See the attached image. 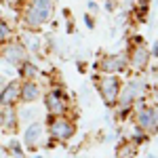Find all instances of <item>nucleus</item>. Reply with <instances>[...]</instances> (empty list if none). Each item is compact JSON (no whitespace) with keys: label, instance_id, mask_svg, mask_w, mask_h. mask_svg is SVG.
I'll return each instance as SVG.
<instances>
[{"label":"nucleus","instance_id":"11","mask_svg":"<svg viewBox=\"0 0 158 158\" xmlns=\"http://www.w3.org/2000/svg\"><path fill=\"white\" fill-rule=\"evenodd\" d=\"M148 59H150V53H148L146 47H135V49H133V55H131V65H133L135 70L146 68Z\"/></svg>","mask_w":158,"mask_h":158},{"label":"nucleus","instance_id":"6","mask_svg":"<svg viewBox=\"0 0 158 158\" xmlns=\"http://www.w3.org/2000/svg\"><path fill=\"white\" fill-rule=\"evenodd\" d=\"M137 118H139V127H141V129H146L150 133H156L158 131V110L141 108Z\"/></svg>","mask_w":158,"mask_h":158},{"label":"nucleus","instance_id":"8","mask_svg":"<svg viewBox=\"0 0 158 158\" xmlns=\"http://www.w3.org/2000/svg\"><path fill=\"white\" fill-rule=\"evenodd\" d=\"M19 93H21V85L17 80H11L9 85L0 91V106H11V103H15L17 97H19Z\"/></svg>","mask_w":158,"mask_h":158},{"label":"nucleus","instance_id":"18","mask_svg":"<svg viewBox=\"0 0 158 158\" xmlns=\"http://www.w3.org/2000/svg\"><path fill=\"white\" fill-rule=\"evenodd\" d=\"M85 23H86V27H89V30H91V27H93V19H91V17H89V15H86V17H85Z\"/></svg>","mask_w":158,"mask_h":158},{"label":"nucleus","instance_id":"23","mask_svg":"<svg viewBox=\"0 0 158 158\" xmlns=\"http://www.w3.org/2000/svg\"><path fill=\"white\" fill-rule=\"evenodd\" d=\"M0 158H4V152H2V148H0Z\"/></svg>","mask_w":158,"mask_h":158},{"label":"nucleus","instance_id":"1","mask_svg":"<svg viewBox=\"0 0 158 158\" xmlns=\"http://www.w3.org/2000/svg\"><path fill=\"white\" fill-rule=\"evenodd\" d=\"M53 4L55 0H32L30 6L25 9V21L32 27L47 23L51 19V13H53Z\"/></svg>","mask_w":158,"mask_h":158},{"label":"nucleus","instance_id":"14","mask_svg":"<svg viewBox=\"0 0 158 158\" xmlns=\"http://www.w3.org/2000/svg\"><path fill=\"white\" fill-rule=\"evenodd\" d=\"M36 72H38L36 65H32V63H27V61H23V63H21V68H19V74H21L23 78H27V80H30Z\"/></svg>","mask_w":158,"mask_h":158},{"label":"nucleus","instance_id":"5","mask_svg":"<svg viewBox=\"0 0 158 158\" xmlns=\"http://www.w3.org/2000/svg\"><path fill=\"white\" fill-rule=\"evenodd\" d=\"M51 135L55 137V139H61V141H65V139H70L74 135V124L70 120H63V118H57V120L51 122Z\"/></svg>","mask_w":158,"mask_h":158},{"label":"nucleus","instance_id":"9","mask_svg":"<svg viewBox=\"0 0 158 158\" xmlns=\"http://www.w3.org/2000/svg\"><path fill=\"white\" fill-rule=\"evenodd\" d=\"M23 141L30 150H36V146L42 141V127H40L38 122H32V124L27 127V131L23 133Z\"/></svg>","mask_w":158,"mask_h":158},{"label":"nucleus","instance_id":"7","mask_svg":"<svg viewBox=\"0 0 158 158\" xmlns=\"http://www.w3.org/2000/svg\"><path fill=\"white\" fill-rule=\"evenodd\" d=\"M2 57L6 63H11V65H21L25 61V49L23 44H9L4 53H2Z\"/></svg>","mask_w":158,"mask_h":158},{"label":"nucleus","instance_id":"24","mask_svg":"<svg viewBox=\"0 0 158 158\" xmlns=\"http://www.w3.org/2000/svg\"><path fill=\"white\" fill-rule=\"evenodd\" d=\"M6 2H11V4H15V2H17V0H6Z\"/></svg>","mask_w":158,"mask_h":158},{"label":"nucleus","instance_id":"16","mask_svg":"<svg viewBox=\"0 0 158 158\" xmlns=\"http://www.w3.org/2000/svg\"><path fill=\"white\" fill-rule=\"evenodd\" d=\"M11 148H13V152H15V156H17V158H23V150H21V146H19L17 141H13Z\"/></svg>","mask_w":158,"mask_h":158},{"label":"nucleus","instance_id":"20","mask_svg":"<svg viewBox=\"0 0 158 158\" xmlns=\"http://www.w3.org/2000/svg\"><path fill=\"white\" fill-rule=\"evenodd\" d=\"M89 9L95 11V9H97V2H95V0H89Z\"/></svg>","mask_w":158,"mask_h":158},{"label":"nucleus","instance_id":"2","mask_svg":"<svg viewBox=\"0 0 158 158\" xmlns=\"http://www.w3.org/2000/svg\"><path fill=\"white\" fill-rule=\"evenodd\" d=\"M143 86H146V82H143V80H139V78H133V80H129L127 85L122 86V93H118L120 108H129V106L133 103L135 99H137L139 95H141V93H143Z\"/></svg>","mask_w":158,"mask_h":158},{"label":"nucleus","instance_id":"25","mask_svg":"<svg viewBox=\"0 0 158 158\" xmlns=\"http://www.w3.org/2000/svg\"><path fill=\"white\" fill-rule=\"evenodd\" d=\"M148 158H158V156H148Z\"/></svg>","mask_w":158,"mask_h":158},{"label":"nucleus","instance_id":"3","mask_svg":"<svg viewBox=\"0 0 158 158\" xmlns=\"http://www.w3.org/2000/svg\"><path fill=\"white\" fill-rule=\"evenodd\" d=\"M99 89H101V95L106 99V103L112 106V103L118 99V93H120V80H118L116 76H103Z\"/></svg>","mask_w":158,"mask_h":158},{"label":"nucleus","instance_id":"22","mask_svg":"<svg viewBox=\"0 0 158 158\" xmlns=\"http://www.w3.org/2000/svg\"><path fill=\"white\" fill-rule=\"evenodd\" d=\"M0 86H2V89H4V80H2V78H0Z\"/></svg>","mask_w":158,"mask_h":158},{"label":"nucleus","instance_id":"10","mask_svg":"<svg viewBox=\"0 0 158 158\" xmlns=\"http://www.w3.org/2000/svg\"><path fill=\"white\" fill-rule=\"evenodd\" d=\"M124 65H127L124 55H108V57H103V61H101V70L103 72H120Z\"/></svg>","mask_w":158,"mask_h":158},{"label":"nucleus","instance_id":"12","mask_svg":"<svg viewBox=\"0 0 158 158\" xmlns=\"http://www.w3.org/2000/svg\"><path fill=\"white\" fill-rule=\"evenodd\" d=\"M38 95H40V86H38L36 82L25 80L23 85H21V93H19V97L23 99V101H36Z\"/></svg>","mask_w":158,"mask_h":158},{"label":"nucleus","instance_id":"17","mask_svg":"<svg viewBox=\"0 0 158 158\" xmlns=\"http://www.w3.org/2000/svg\"><path fill=\"white\" fill-rule=\"evenodd\" d=\"M21 118H23V120H32V118H34V110H23V112H21Z\"/></svg>","mask_w":158,"mask_h":158},{"label":"nucleus","instance_id":"19","mask_svg":"<svg viewBox=\"0 0 158 158\" xmlns=\"http://www.w3.org/2000/svg\"><path fill=\"white\" fill-rule=\"evenodd\" d=\"M106 9H108V11H114V2H112V0H106Z\"/></svg>","mask_w":158,"mask_h":158},{"label":"nucleus","instance_id":"15","mask_svg":"<svg viewBox=\"0 0 158 158\" xmlns=\"http://www.w3.org/2000/svg\"><path fill=\"white\" fill-rule=\"evenodd\" d=\"M9 36H11V27L4 19H0V42H4Z\"/></svg>","mask_w":158,"mask_h":158},{"label":"nucleus","instance_id":"4","mask_svg":"<svg viewBox=\"0 0 158 158\" xmlns=\"http://www.w3.org/2000/svg\"><path fill=\"white\" fill-rule=\"evenodd\" d=\"M65 93L61 91V89H53L49 95L44 97V103H47V108H49L51 114H55V116H61V114H65Z\"/></svg>","mask_w":158,"mask_h":158},{"label":"nucleus","instance_id":"13","mask_svg":"<svg viewBox=\"0 0 158 158\" xmlns=\"http://www.w3.org/2000/svg\"><path fill=\"white\" fill-rule=\"evenodd\" d=\"M21 42H23L30 51H38V47H40V40H38L36 36H32V34H23V36H21Z\"/></svg>","mask_w":158,"mask_h":158},{"label":"nucleus","instance_id":"21","mask_svg":"<svg viewBox=\"0 0 158 158\" xmlns=\"http://www.w3.org/2000/svg\"><path fill=\"white\" fill-rule=\"evenodd\" d=\"M152 55H154V57H158V42L154 44V49H152Z\"/></svg>","mask_w":158,"mask_h":158}]
</instances>
